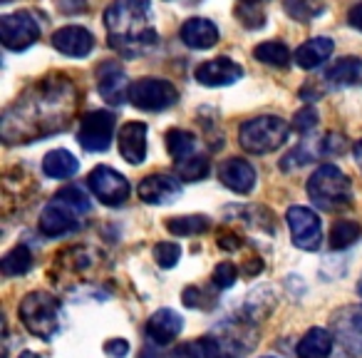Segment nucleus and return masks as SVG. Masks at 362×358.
<instances>
[{"label": "nucleus", "instance_id": "obj_25", "mask_svg": "<svg viewBox=\"0 0 362 358\" xmlns=\"http://www.w3.org/2000/svg\"><path fill=\"white\" fill-rule=\"evenodd\" d=\"M253 55H256V60L266 62V65H273V67L291 65V50H288L286 43H281V40L261 43V45L253 50Z\"/></svg>", "mask_w": 362, "mask_h": 358}, {"label": "nucleus", "instance_id": "obj_4", "mask_svg": "<svg viewBox=\"0 0 362 358\" xmlns=\"http://www.w3.org/2000/svg\"><path fill=\"white\" fill-rule=\"evenodd\" d=\"M21 321L37 338H52L60 331V301L45 291H33L21 303Z\"/></svg>", "mask_w": 362, "mask_h": 358}, {"label": "nucleus", "instance_id": "obj_42", "mask_svg": "<svg viewBox=\"0 0 362 358\" xmlns=\"http://www.w3.org/2000/svg\"><path fill=\"white\" fill-rule=\"evenodd\" d=\"M209 358H233L231 353H226L221 346H218V341H214V346H211V353H209Z\"/></svg>", "mask_w": 362, "mask_h": 358}, {"label": "nucleus", "instance_id": "obj_26", "mask_svg": "<svg viewBox=\"0 0 362 358\" xmlns=\"http://www.w3.org/2000/svg\"><path fill=\"white\" fill-rule=\"evenodd\" d=\"M283 8L293 21L313 23L325 11V0H283Z\"/></svg>", "mask_w": 362, "mask_h": 358}, {"label": "nucleus", "instance_id": "obj_46", "mask_svg": "<svg viewBox=\"0 0 362 358\" xmlns=\"http://www.w3.org/2000/svg\"><path fill=\"white\" fill-rule=\"evenodd\" d=\"M357 296L362 298V279H360V281H357Z\"/></svg>", "mask_w": 362, "mask_h": 358}, {"label": "nucleus", "instance_id": "obj_1", "mask_svg": "<svg viewBox=\"0 0 362 358\" xmlns=\"http://www.w3.org/2000/svg\"><path fill=\"white\" fill-rule=\"evenodd\" d=\"M105 28L110 47L124 57L141 55L159 40L149 0H115L105 11Z\"/></svg>", "mask_w": 362, "mask_h": 358}, {"label": "nucleus", "instance_id": "obj_45", "mask_svg": "<svg viewBox=\"0 0 362 358\" xmlns=\"http://www.w3.org/2000/svg\"><path fill=\"white\" fill-rule=\"evenodd\" d=\"M241 3H246V6H258V3H268V0H241Z\"/></svg>", "mask_w": 362, "mask_h": 358}, {"label": "nucleus", "instance_id": "obj_32", "mask_svg": "<svg viewBox=\"0 0 362 358\" xmlns=\"http://www.w3.org/2000/svg\"><path fill=\"white\" fill-rule=\"evenodd\" d=\"M214 346V338H202V341H189V343H181L171 358H209Z\"/></svg>", "mask_w": 362, "mask_h": 358}, {"label": "nucleus", "instance_id": "obj_14", "mask_svg": "<svg viewBox=\"0 0 362 358\" xmlns=\"http://www.w3.org/2000/svg\"><path fill=\"white\" fill-rule=\"evenodd\" d=\"M218 179L231 192L248 194L253 189V184H256V169L246 160L231 157V160H223L221 167H218Z\"/></svg>", "mask_w": 362, "mask_h": 358}, {"label": "nucleus", "instance_id": "obj_22", "mask_svg": "<svg viewBox=\"0 0 362 358\" xmlns=\"http://www.w3.org/2000/svg\"><path fill=\"white\" fill-rule=\"evenodd\" d=\"M77 169H80V162L67 150H52L42 160V172L52 179H67V177L77 174Z\"/></svg>", "mask_w": 362, "mask_h": 358}, {"label": "nucleus", "instance_id": "obj_17", "mask_svg": "<svg viewBox=\"0 0 362 358\" xmlns=\"http://www.w3.org/2000/svg\"><path fill=\"white\" fill-rule=\"evenodd\" d=\"M184 328V318L174 311V308H159L154 316L146 323V336L151 338V343L156 346H166L171 343Z\"/></svg>", "mask_w": 362, "mask_h": 358}, {"label": "nucleus", "instance_id": "obj_33", "mask_svg": "<svg viewBox=\"0 0 362 358\" xmlns=\"http://www.w3.org/2000/svg\"><path fill=\"white\" fill-rule=\"evenodd\" d=\"M181 259V247L174 242H161L154 247V262L159 264L161 269H171L176 267Z\"/></svg>", "mask_w": 362, "mask_h": 358}, {"label": "nucleus", "instance_id": "obj_43", "mask_svg": "<svg viewBox=\"0 0 362 358\" xmlns=\"http://www.w3.org/2000/svg\"><path fill=\"white\" fill-rule=\"evenodd\" d=\"M352 155H355V162H357V167H360V172H362V140L352 147Z\"/></svg>", "mask_w": 362, "mask_h": 358}, {"label": "nucleus", "instance_id": "obj_44", "mask_svg": "<svg viewBox=\"0 0 362 358\" xmlns=\"http://www.w3.org/2000/svg\"><path fill=\"white\" fill-rule=\"evenodd\" d=\"M18 358H40V356H37V353H33V351H23Z\"/></svg>", "mask_w": 362, "mask_h": 358}, {"label": "nucleus", "instance_id": "obj_41", "mask_svg": "<svg viewBox=\"0 0 362 358\" xmlns=\"http://www.w3.org/2000/svg\"><path fill=\"white\" fill-rule=\"evenodd\" d=\"M202 291H199L197 286H189L187 291H184V306H189V308H197L199 303H202Z\"/></svg>", "mask_w": 362, "mask_h": 358}, {"label": "nucleus", "instance_id": "obj_20", "mask_svg": "<svg viewBox=\"0 0 362 358\" xmlns=\"http://www.w3.org/2000/svg\"><path fill=\"white\" fill-rule=\"evenodd\" d=\"M332 333L327 328H310L305 336L300 338L296 348V356L298 358H330L332 353Z\"/></svg>", "mask_w": 362, "mask_h": 358}, {"label": "nucleus", "instance_id": "obj_28", "mask_svg": "<svg viewBox=\"0 0 362 358\" xmlns=\"http://www.w3.org/2000/svg\"><path fill=\"white\" fill-rule=\"evenodd\" d=\"M166 229H169L174 237H194V234H202L209 229V217L204 214H192V217H174L166 222Z\"/></svg>", "mask_w": 362, "mask_h": 358}, {"label": "nucleus", "instance_id": "obj_24", "mask_svg": "<svg viewBox=\"0 0 362 358\" xmlns=\"http://www.w3.org/2000/svg\"><path fill=\"white\" fill-rule=\"evenodd\" d=\"M166 150L176 162L187 160V157L197 155V135H192L189 130H169L166 132Z\"/></svg>", "mask_w": 362, "mask_h": 358}, {"label": "nucleus", "instance_id": "obj_38", "mask_svg": "<svg viewBox=\"0 0 362 358\" xmlns=\"http://www.w3.org/2000/svg\"><path fill=\"white\" fill-rule=\"evenodd\" d=\"M322 152H325V155H342V152H345V137L327 135L325 140H322Z\"/></svg>", "mask_w": 362, "mask_h": 358}, {"label": "nucleus", "instance_id": "obj_37", "mask_svg": "<svg viewBox=\"0 0 362 358\" xmlns=\"http://www.w3.org/2000/svg\"><path fill=\"white\" fill-rule=\"evenodd\" d=\"M105 353L110 358H124L127 353H129V343H127L124 338H110V341L105 343Z\"/></svg>", "mask_w": 362, "mask_h": 358}, {"label": "nucleus", "instance_id": "obj_3", "mask_svg": "<svg viewBox=\"0 0 362 358\" xmlns=\"http://www.w3.org/2000/svg\"><path fill=\"white\" fill-rule=\"evenodd\" d=\"M241 147L251 155H268L276 152L288 140V122L276 115H261L243 122L238 132Z\"/></svg>", "mask_w": 362, "mask_h": 358}, {"label": "nucleus", "instance_id": "obj_39", "mask_svg": "<svg viewBox=\"0 0 362 358\" xmlns=\"http://www.w3.org/2000/svg\"><path fill=\"white\" fill-rule=\"evenodd\" d=\"M57 8L67 16H77V13H85L87 11V0H55Z\"/></svg>", "mask_w": 362, "mask_h": 358}, {"label": "nucleus", "instance_id": "obj_5", "mask_svg": "<svg viewBox=\"0 0 362 358\" xmlns=\"http://www.w3.org/2000/svg\"><path fill=\"white\" fill-rule=\"evenodd\" d=\"M129 100L136 110L161 112V110H166V107L179 102V90H176L169 80H161V77H144V80H136L134 85H132Z\"/></svg>", "mask_w": 362, "mask_h": 358}, {"label": "nucleus", "instance_id": "obj_29", "mask_svg": "<svg viewBox=\"0 0 362 358\" xmlns=\"http://www.w3.org/2000/svg\"><path fill=\"white\" fill-rule=\"evenodd\" d=\"M209 157L204 155H192L187 160L176 162V177L184 179V182H199L209 174Z\"/></svg>", "mask_w": 362, "mask_h": 358}, {"label": "nucleus", "instance_id": "obj_19", "mask_svg": "<svg viewBox=\"0 0 362 358\" xmlns=\"http://www.w3.org/2000/svg\"><path fill=\"white\" fill-rule=\"evenodd\" d=\"M181 40L192 50H209L218 43V28L206 18H189L181 26Z\"/></svg>", "mask_w": 362, "mask_h": 358}, {"label": "nucleus", "instance_id": "obj_23", "mask_svg": "<svg viewBox=\"0 0 362 358\" xmlns=\"http://www.w3.org/2000/svg\"><path fill=\"white\" fill-rule=\"evenodd\" d=\"M325 80L337 87L355 85V82L362 80V60H357V57H342V60H337L325 72Z\"/></svg>", "mask_w": 362, "mask_h": 358}, {"label": "nucleus", "instance_id": "obj_12", "mask_svg": "<svg viewBox=\"0 0 362 358\" xmlns=\"http://www.w3.org/2000/svg\"><path fill=\"white\" fill-rule=\"evenodd\" d=\"M194 77L206 87H226L241 80L243 67L238 62H233L231 57H214V60L202 62L197 67V72H194Z\"/></svg>", "mask_w": 362, "mask_h": 358}, {"label": "nucleus", "instance_id": "obj_10", "mask_svg": "<svg viewBox=\"0 0 362 358\" xmlns=\"http://www.w3.org/2000/svg\"><path fill=\"white\" fill-rule=\"evenodd\" d=\"M97 90L110 105H124L129 100L132 85L127 80V72L122 70L117 60H107L97 67Z\"/></svg>", "mask_w": 362, "mask_h": 358}, {"label": "nucleus", "instance_id": "obj_2", "mask_svg": "<svg viewBox=\"0 0 362 358\" xmlns=\"http://www.w3.org/2000/svg\"><path fill=\"white\" fill-rule=\"evenodd\" d=\"M308 194L322 209H340L352 202V184L335 164H322L308 179Z\"/></svg>", "mask_w": 362, "mask_h": 358}, {"label": "nucleus", "instance_id": "obj_9", "mask_svg": "<svg viewBox=\"0 0 362 358\" xmlns=\"http://www.w3.org/2000/svg\"><path fill=\"white\" fill-rule=\"evenodd\" d=\"M288 227H291L293 244L303 252H315L320 247V219L313 209L308 207H291L286 214Z\"/></svg>", "mask_w": 362, "mask_h": 358}, {"label": "nucleus", "instance_id": "obj_47", "mask_svg": "<svg viewBox=\"0 0 362 358\" xmlns=\"http://www.w3.org/2000/svg\"><path fill=\"white\" fill-rule=\"evenodd\" d=\"M266 358H273V356H266Z\"/></svg>", "mask_w": 362, "mask_h": 358}, {"label": "nucleus", "instance_id": "obj_36", "mask_svg": "<svg viewBox=\"0 0 362 358\" xmlns=\"http://www.w3.org/2000/svg\"><path fill=\"white\" fill-rule=\"evenodd\" d=\"M236 16L241 18V23L246 28H261L263 26V13L258 11V6H246V3H241V8L236 11Z\"/></svg>", "mask_w": 362, "mask_h": 358}, {"label": "nucleus", "instance_id": "obj_7", "mask_svg": "<svg viewBox=\"0 0 362 358\" xmlns=\"http://www.w3.org/2000/svg\"><path fill=\"white\" fill-rule=\"evenodd\" d=\"M0 38L8 50H25L40 38V23L30 11H18L0 18Z\"/></svg>", "mask_w": 362, "mask_h": 358}, {"label": "nucleus", "instance_id": "obj_34", "mask_svg": "<svg viewBox=\"0 0 362 358\" xmlns=\"http://www.w3.org/2000/svg\"><path fill=\"white\" fill-rule=\"evenodd\" d=\"M236 279H238V272H236V267H233L231 262H221L216 267V272H214V284H216L218 289L233 286V284H236Z\"/></svg>", "mask_w": 362, "mask_h": 358}, {"label": "nucleus", "instance_id": "obj_18", "mask_svg": "<svg viewBox=\"0 0 362 358\" xmlns=\"http://www.w3.org/2000/svg\"><path fill=\"white\" fill-rule=\"evenodd\" d=\"M119 155L129 164H141L146 160V125L127 122L119 130Z\"/></svg>", "mask_w": 362, "mask_h": 358}, {"label": "nucleus", "instance_id": "obj_35", "mask_svg": "<svg viewBox=\"0 0 362 358\" xmlns=\"http://www.w3.org/2000/svg\"><path fill=\"white\" fill-rule=\"evenodd\" d=\"M293 127L298 132H310L313 127H317V112L313 107H303V110L296 112V120H293Z\"/></svg>", "mask_w": 362, "mask_h": 358}, {"label": "nucleus", "instance_id": "obj_16", "mask_svg": "<svg viewBox=\"0 0 362 358\" xmlns=\"http://www.w3.org/2000/svg\"><path fill=\"white\" fill-rule=\"evenodd\" d=\"M52 45L55 50H60L62 55H70V57H85L92 52L95 47V38H92L90 30L80 26H67L60 28V30L52 35Z\"/></svg>", "mask_w": 362, "mask_h": 358}, {"label": "nucleus", "instance_id": "obj_6", "mask_svg": "<svg viewBox=\"0 0 362 358\" xmlns=\"http://www.w3.org/2000/svg\"><path fill=\"white\" fill-rule=\"evenodd\" d=\"M117 117L107 110H92L80 117V130H77V142L87 152H105L112 145L115 137Z\"/></svg>", "mask_w": 362, "mask_h": 358}, {"label": "nucleus", "instance_id": "obj_13", "mask_svg": "<svg viewBox=\"0 0 362 358\" xmlns=\"http://www.w3.org/2000/svg\"><path fill=\"white\" fill-rule=\"evenodd\" d=\"M139 199L146 204H169L181 194V184L171 174H149L139 182Z\"/></svg>", "mask_w": 362, "mask_h": 358}, {"label": "nucleus", "instance_id": "obj_40", "mask_svg": "<svg viewBox=\"0 0 362 358\" xmlns=\"http://www.w3.org/2000/svg\"><path fill=\"white\" fill-rule=\"evenodd\" d=\"M347 23L362 33V0H360V3H355V6L347 11Z\"/></svg>", "mask_w": 362, "mask_h": 358}, {"label": "nucleus", "instance_id": "obj_21", "mask_svg": "<svg viewBox=\"0 0 362 358\" xmlns=\"http://www.w3.org/2000/svg\"><path fill=\"white\" fill-rule=\"evenodd\" d=\"M332 50H335V43L330 38H310L296 50V62L305 70H313V67L322 65L332 55Z\"/></svg>", "mask_w": 362, "mask_h": 358}, {"label": "nucleus", "instance_id": "obj_15", "mask_svg": "<svg viewBox=\"0 0 362 358\" xmlns=\"http://www.w3.org/2000/svg\"><path fill=\"white\" fill-rule=\"evenodd\" d=\"M37 227H40V232L45 234V237H65V234H72L80 229V219L75 217L72 209L52 202L42 209Z\"/></svg>", "mask_w": 362, "mask_h": 358}, {"label": "nucleus", "instance_id": "obj_31", "mask_svg": "<svg viewBox=\"0 0 362 358\" xmlns=\"http://www.w3.org/2000/svg\"><path fill=\"white\" fill-rule=\"evenodd\" d=\"M55 202L62 204V207H67V209H72L75 214L90 212V199H87V194L82 192L80 187H65V189H60V192L55 194Z\"/></svg>", "mask_w": 362, "mask_h": 358}, {"label": "nucleus", "instance_id": "obj_30", "mask_svg": "<svg viewBox=\"0 0 362 358\" xmlns=\"http://www.w3.org/2000/svg\"><path fill=\"white\" fill-rule=\"evenodd\" d=\"M360 239V224L350 219H337L330 229V247L332 249H347Z\"/></svg>", "mask_w": 362, "mask_h": 358}, {"label": "nucleus", "instance_id": "obj_27", "mask_svg": "<svg viewBox=\"0 0 362 358\" xmlns=\"http://www.w3.org/2000/svg\"><path fill=\"white\" fill-rule=\"evenodd\" d=\"M30 267H33V254L25 244L11 249V252L3 257V262H0V269H3L6 276H21V274L30 272Z\"/></svg>", "mask_w": 362, "mask_h": 358}, {"label": "nucleus", "instance_id": "obj_8", "mask_svg": "<svg viewBox=\"0 0 362 358\" xmlns=\"http://www.w3.org/2000/svg\"><path fill=\"white\" fill-rule=\"evenodd\" d=\"M90 189L95 192V197L107 207H122L129 199V182L124 179V174H119L112 167H95L90 172Z\"/></svg>", "mask_w": 362, "mask_h": 358}, {"label": "nucleus", "instance_id": "obj_11", "mask_svg": "<svg viewBox=\"0 0 362 358\" xmlns=\"http://www.w3.org/2000/svg\"><path fill=\"white\" fill-rule=\"evenodd\" d=\"M335 336L347 353L362 356V308L347 306L335 313Z\"/></svg>", "mask_w": 362, "mask_h": 358}]
</instances>
